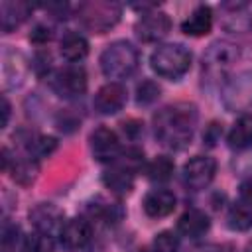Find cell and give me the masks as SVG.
Here are the masks:
<instances>
[{
	"instance_id": "1",
	"label": "cell",
	"mask_w": 252,
	"mask_h": 252,
	"mask_svg": "<svg viewBox=\"0 0 252 252\" xmlns=\"http://www.w3.org/2000/svg\"><path fill=\"white\" fill-rule=\"evenodd\" d=\"M197 116V108L191 102L169 104L154 116V134L163 146L183 150L193 138Z\"/></svg>"
},
{
	"instance_id": "2",
	"label": "cell",
	"mask_w": 252,
	"mask_h": 252,
	"mask_svg": "<svg viewBox=\"0 0 252 252\" xmlns=\"http://www.w3.org/2000/svg\"><path fill=\"white\" fill-rule=\"evenodd\" d=\"M98 61H100V71L104 73V77L118 81V79L130 77L138 69L140 53L130 41L118 39L104 47Z\"/></svg>"
},
{
	"instance_id": "3",
	"label": "cell",
	"mask_w": 252,
	"mask_h": 252,
	"mask_svg": "<svg viewBox=\"0 0 252 252\" xmlns=\"http://www.w3.org/2000/svg\"><path fill=\"white\" fill-rule=\"evenodd\" d=\"M150 65L159 77L177 81L189 71L191 53L181 43H163L154 49L150 57Z\"/></svg>"
},
{
	"instance_id": "4",
	"label": "cell",
	"mask_w": 252,
	"mask_h": 252,
	"mask_svg": "<svg viewBox=\"0 0 252 252\" xmlns=\"http://www.w3.org/2000/svg\"><path fill=\"white\" fill-rule=\"evenodd\" d=\"M122 16V8L116 2H106V0H93V2H83L77 8V20L81 26L89 32L94 33H104L112 30Z\"/></svg>"
},
{
	"instance_id": "5",
	"label": "cell",
	"mask_w": 252,
	"mask_h": 252,
	"mask_svg": "<svg viewBox=\"0 0 252 252\" xmlns=\"http://www.w3.org/2000/svg\"><path fill=\"white\" fill-rule=\"evenodd\" d=\"M51 91L61 98H77L87 91V73L79 65H67L51 75Z\"/></svg>"
},
{
	"instance_id": "6",
	"label": "cell",
	"mask_w": 252,
	"mask_h": 252,
	"mask_svg": "<svg viewBox=\"0 0 252 252\" xmlns=\"http://www.w3.org/2000/svg\"><path fill=\"white\" fill-rule=\"evenodd\" d=\"M238 55H240L238 45L224 41V39L213 41L207 47V51L203 53V71L209 77H217V75L224 73L228 67H232V63H236Z\"/></svg>"
},
{
	"instance_id": "7",
	"label": "cell",
	"mask_w": 252,
	"mask_h": 252,
	"mask_svg": "<svg viewBox=\"0 0 252 252\" xmlns=\"http://www.w3.org/2000/svg\"><path fill=\"white\" fill-rule=\"evenodd\" d=\"M222 104L232 112L252 106V73H240L222 87Z\"/></svg>"
},
{
	"instance_id": "8",
	"label": "cell",
	"mask_w": 252,
	"mask_h": 252,
	"mask_svg": "<svg viewBox=\"0 0 252 252\" xmlns=\"http://www.w3.org/2000/svg\"><path fill=\"white\" fill-rule=\"evenodd\" d=\"M217 173V161L211 156H195L183 165V183L191 189H205Z\"/></svg>"
},
{
	"instance_id": "9",
	"label": "cell",
	"mask_w": 252,
	"mask_h": 252,
	"mask_svg": "<svg viewBox=\"0 0 252 252\" xmlns=\"http://www.w3.org/2000/svg\"><path fill=\"white\" fill-rule=\"evenodd\" d=\"M169 28H171V20L165 12L150 10V12H144L140 16V20L134 26V32L142 41L152 43V41L163 39L169 33Z\"/></svg>"
},
{
	"instance_id": "10",
	"label": "cell",
	"mask_w": 252,
	"mask_h": 252,
	"mask_svg": "<svg viewBox=\"0 0 252 252\" xmlns=\"http://www.w3.org/2000/svg\"><path fill=\"white\" fill-rule=\"evenodd\" d=\"M89 142H91L93 158L100 163H114L122 150L116 132L106 126H98L96 130H93Z\"/></svg>"
},
{
	"instance_id": "11",
	"label": "cell",
	"mask_w": 252,
	"mask_h": 252,
	"mask_svg": "<svg viewBox=\"0 0 252 252\" xmlns=\"http://www.w3.org/2000/svg\"><path fill=\"white\" fill-rule=\"evenodd\" d=\"M30 220L33 224V228L41 234L47 236H59L63 224H65V217L63 211L51 203H39L37 207H33L30 211Z\"/></svg>"
},
{
	"instance_id": "12",
	"label": "cell",
	"mask_w": 252,
	"mask_h": 252,
	"mask_svg": "<svg viewBox=\"0 0 252 252\" xmlns=\"http://www.w3.org/2000/svg\"><path fill=\"white\" fill-rule=\"evenodd\" d=\"M220 26L228 32L252 30V4L248 2H224L220 4Z\"/></svg>"
},
{
	"instance_id": "13",
	"label": "cell",
	"mask_w": 252,
	"mask_h": 252,
	"mask_svg": "<svg viewBox=\"0 0 252 252\" xmlns=\"http://www.w3.org/2000/svg\"><path fill=\"white\" fill-rule=\"evenodd\" d=\"M126 104V89L116 83V81H110L106 85H102L96 94H94V100H93V106L98 114H116L118 110H122V106Z\"/></svg>"
},
{
	"instance_id": "14",
	"label": "cell",
	"mask_w": 252,
	"mask_h": 252,
	"mask_svg": "<svg viewBox=\"0 0 252 252\" xmlns=\"http://www.w3.org/2000/svg\"><path fill=\"white\" fill-rule=\"evenodd\" d=\"M93 230H91V222L83 217H75L65 220L61 232H59V240L65 248L69 250H81L91 242Z\"/></svg>"
},
{
	"instance_id": "15",
	"label": "cell",
	"mask_w": 252,
	"mask_h": 252,
	"mask_svg": "<svg viewBox=\"0 0 252 252\" xmlns=\"http://www.w3.org/2000/svg\"><path fill=\"white\" fill-rule=\"evenodd\" d=\"M177 205V199L173 195V191L169 189H152L146 197H144V213L152 219H161V217H167L173 213Z\"/></svg>"
},
{
	"instance_id": "16",
	"label": "cell",
	"mask_w": 252,
	"mask_h": 252,
	"mask_svg": "<svg viewBox=\"0 0 252 252\" xmlns=\"http://www.w3.org/2000/svg\"><path fill=\"white\" fill-rule=\"evenodd\" d=\"M211 226V219L205 211H199V209H187L179 220H177V230L187 236V238H199L203 236Z\"/></svg>"
},
{
	"instance_id": "17",
	"label": "cell",
	"mask_w": 252,
	"mask_h": 252,
	"mask_svg": "<svg viewBox=\"0 0 252 252\" xmlns=\"http://www.w3.org/2000/svg\"><path fill=\"white\" fill-rule=\"evenodd\" d=\"M211 28H213V10L205 4L197 6L181 24V32L191 37L207 35L211 32Z\"/></svg>"
},
{
	"instance_id": "18",
	"label": "cell",
	"mask_w": 252,
	"mask_h": 252,
	"mask_svg": "<svg viewBox=\"0 0 252 252\" xmlns=\"http://www.w3.org/2000/svg\"><path fill=\"white\" fill-rule=\"evenodd\" d=\"M102 183L106 189H110L114 195H128L134 187V173L126 171L124 167L110 163V167L104 169L102 173Z\"/></svg>"
},
{
	"instance_id": "19",
	"label": "cell",
	"mask_w": 252,
	"mask_h": 252,
	"mask_svg": "<svg viewBox=\"0 0 252 252\" xmlns=\"http://www.w3.org/2000/svg\"><path fill=\"white\" fill-rule=\"evenodd\" d=\"M226 142H228V148H232L236 152L248 150L252 146V114L244 112L236 118V122L228 130Z\"/></svg>"
},
{
	"instance_id": "20",
	"label": "cell",
	"mask_w": 252,
	"mask_h": 252,
	"mask_svg": "<svg viewBox=\"0 0 252 252\" xmlns=\"http://www.w3.org/2000/svg\"><path fill=\"white\" fill-rule=\"evenodd\" d=\"M32 12V6L28 2H2L0 4V24L2 32L10 33L14 28H18Z\"/></svg>"
},
{
	"instance_id": "21",
	"label": "cell",
	"mask_w": 252,
	"mask_h": 252,
	"mask_svg": "<svg viewBox=\"0 0 252 252\" xmlns=\"http://www.w3.org/2000/svg\"><path fill=\"white\" fill-rule=\"evenodd\" d=\"M59 51H61L63 59H67L71 63H77V61L87 57L89 41L79 32H67V33H63V37L59 41Z\"/></svg>"
},
{
	"instance_id": "22",
	"label": "cell",
	"mask_w": 252,
	"mask_h": 252,
	"mask_svg": "<svg viewBox=\"0 0 252 252\" xmlns=\"http://www.w3.org/2000/svg\"><path fill=\"white\" fill-rule=\"evenodd\" d=\"M226 224L230 230H236V232H244L252 228V203L244 199L232 203L226 213Z\"/></svg>"
},
{
	"instance_id": "23",
	"label": "cell",
	"mask_w": 252,
	"mask_h": 252,
	"mask_svg": "<svg viewBox=\"0 0 252 252\" xmlns=\"http://www.w3.org/2000/svg\"><path fill=\"white\" fill-rule=\"evenodd\" d=\"M173 169H175V163H173L171 158H167V156H156L146 165V175L154 183H165V181L171 179Z\"/></svg>"
},
{
	"instance_id": "24",
	"label": "cell",
	"mask_w": 252,
	"mask_h": 252,
	"mask_svg": "<svg viewBox=\"0 0 252 252\" xmlns=\"http://www.w3.org/2000/svg\"><path fill=\"white\" fill-rule=\"evenodd\" d=\"M10 171H12L14 181H18L22 185H30L37 175V161L33 158H22V159L14 158Z\"/></svg>"
},
{
	"instance_id": "25",
	"label": "cell",
	"mask_w": 252,
	"mask_h": 252,
	"mask_svg": "<svg viewBox=\"0 0 252 252\" xmlns=\"http://www.w3.org/2000/svg\"><path fill=\"white\" fill-rule=\"evenodd\" d=\"M114 163L136 175L140 169L146 167V165H144V152H142L140 148H136V146H128V148L120 150V154H118V158H116Z\"/></svg>"
},
{
	"instance_id": "26",
	"label": "cell",
	"mask_w": 252,
	"mask_h": 252,
	"mask_svg": "<svg viewBox=\"0 0 252 252\" xmlns=\"http://www.w3.org/2000/svg\"><path fill=\"white\" fill-rule=\"evenodd\" d=\"M26 146H28L30 158L39 159V158H47L57 148V140L51 136H33V138H28Z\"/></svg>"
},
{
	"instance_id": "27",
	"label": "cell",
	"mask_w": 252,
	"mask_h": 252,
	"mask_svg": "<svg viewBox=\"0 0 252 252\" xmlns=\"http://www.w3.org/2000/svg\"><path fill=\"white\" fill-rule=\"evenodd\" d=\"M51 250H53V238L37 230L28 234L22 242V252H51Z\"/></svg>"
},
{
	"instance_id": "28",
	"label": "cell",
	"mask_w": 252,
	"mask_h": 252,
	"mask_svg": "<svg viewBox=\"0 0 252 252\" xmlns=\"http://www.w3.org/2000/svg\"><path fill=\"white\" fill-rule=\"evenodd\" d=\"M91 211H93V215L96 219L104 220L106 224H116L122 219V215H124L120 205H116V203H102V201H98Z\"/></svg>"
},
{
	"instance_id": "29",
	"label": "cell",
	"mask_w": 252,
	"mask_h": 252,
	"mask_svg": "<svg viewBox=\"0 0 252 252\" xmlns=\"http://www.w3.org/2000/svg\"><path fill=\"white\" fill-rule=\"evenodd\" d=\"M159 93H161V89H159V85L156 81L144 79L136 87V102L138 104H152V102H156L159 98Z\"/></svg>"
},
{
	"instance_id": "30",
	"label": "cell",
	"mask_w": 252,
	"mask_h": 252,
	"mask_svg": "<svg viewBox=\"0 0 252 252\" xmlns=\"http://www.w3.org/2000/svg\"><path fill=\"white\" fill-rule=\"evenodd\" d=\"M177 248H179V240L171 230H163L156 234L154 244H152L154 252H177Z\"/></svg>"
},
{
	"instance_id": "31",
	"label": "cell",
	"mask_w": 252,
	"mask_h": 252,
	"mask_svg": "<svg viewBox=\"0 0 252 252\" xmlns=\"http://www.w3.org/2000/svg\"><path fill=\"white\" fill-rule=\"evenodd\" d=\"M51 39H53V28L47 24H35L30 32V41H33L37 45H43Z\"/></svg>"
},
{
	"instance_id": "32",
	"label": "cell",
	"mask_w": 252,
	"mask_h": 252,
	"mask_svg": "<svg viewBox=\"0 0 252 252\" xmlns=\"http://www.w3.org/2000/svg\"><path fill=\"white\" fill-rule=\"evenodd\" d=\"M220 136H222V126L219 122H211L205 128V132H203V144L209 146V148H213V146H217V142L220 140Z\"/></svg>"
},
{
	"instance_id": "33",
	"label": "cell",
	"mask_w": 252,
	"mask_h": 252,
	"mask_svg": "<svg viewBox=\"0 0 252 252\" xmlns=\"http://www.w3.org/2000/svg\"><path fill=\"white\" fill-rule=\"evenodd\" d=\"M49 67H51V57H49V53H45V51L35 53V57H33V69H35V73H37L39 77H43V75L49 73Z\"/></svg>"
},
{
	"instance_id": "34",
	"label": "cell",
	"mask_w": 252,
	"mask_h": 252,
	"mask_svg": "<svg viewBox=\"0 0 252 252\" xmlns=\"http://www.w3.org/2000/svg\"><path fill=\"white\" fill-rule=\"evenodd\" d=\"M122 132L126 134V138H130V140H138L140 138V134L144 132V124L140 122V120H126V122H122Z\"/></svg>"
},
{
	"instance_id": "35",
	"label": "cell",
	"mask_w": 252,
	"mask_h": 252,
	"mask_svg": "<svg viewBox=\"0 0 252 252\" xmlns=\"http://www.w3.org/2000/svg\"><path fill=\"white\" fill-rule=\"evenodd\" d=\"M240 197L248 203H252V177L240 183Z\"/></svg>"
},
{
	"instance_id": "36",
	"label": "cell",
	"mask_w": 252,
	"mask_h": 252,
	"mask_svg": "<svg viewBox=\"0 0 252 252\" xmlns=\"http://www.w3.org/2000/svg\"><path fill=\"white\" fill-rule=\"evenodd\" d=\"M2 126H6L8 124V118H10V102H8V98L6 96H2Z\"/></svg>"
},
{
	"instance_id": "37",
	"label": "cell",
	"mask_w": 252,
	"mask_h": 252,
	"mask_svg": "<svg viewBox=\"0 0 252 252\" xmlns=\"http://www.w3.org/2000/svg\"><path fill=\"white\" fill-rule=\"evenodd\" d=\"M244 252H252V242H248V244H246V248H244Z\"/></svg>"
},
{
	"instance_id": "38",
	"label": "cell",
	"mask_w": 252,
	"mask_h": 252,
	"mask_svg": "<svg viewBox=\"0 0 252 252\" xmlns=\"http://www.w3.org/2000/svg\"><path fill=\"white\" fill-rule=\"evenodd\" d=\"M134 252H150L148 248H138V250H134Z\"/></svg>"
}]
</instances>
